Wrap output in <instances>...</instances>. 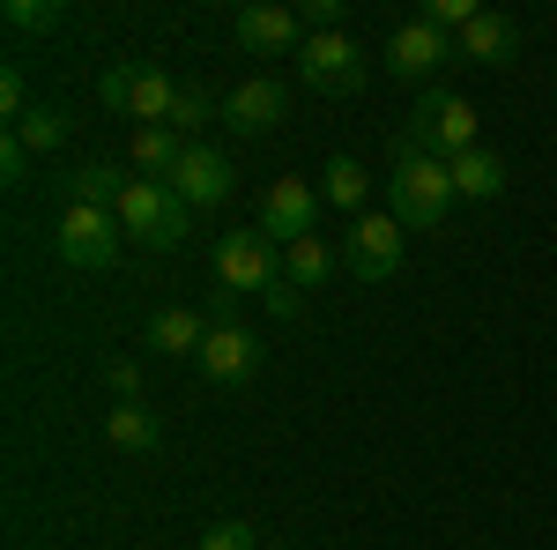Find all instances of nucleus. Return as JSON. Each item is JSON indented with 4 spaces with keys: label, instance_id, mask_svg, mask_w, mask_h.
Returning a JSON list of instances; mask_svg holds the SVG:
<instances>
[{
    "label": "nucleus",
    "instance_id": "obj_1",
    "mask_svg": "<svg viewBox=\"0 0 557 550\" xmlns=\"http://www.w3.org/2000/svg\"><path fill=\"white\" fill-rule=\"evenodd\" d=\"M386 194H394V223L401 231H438L446 209H454V171L446 157H431V149H409V142H394V171H386Z\"/></svg>",
    "mask_w": 557,
    "mask_h": 550
},
{
    "label": "nucleus",
    "instance_id": "obj_2",
    "mask_svg": "<svg viewBox=\"0 0 557 550\" xmlns=\"http://www.w3.org/2000/svg\"><path fill=\"white\" fill-rule=\"evenodd\" d=\"M120 231H127L134 246H149V254H172L178 239L194 231V209L178 201L172 186H157V179H127V194H120Z\"/></svg>",
    "mask_w": 557,
    "mask_h": 550
},
{
    "label": "nucleus",
    "instance_id": "obj_3",
    "mask_svg": "<svg viewBox=\"0 0 557 550\" xmlns=\"http://www.w3.org/2000/svg\"><path fill=\"white\" fill-rule=\"evenodd\" d=\"M97 105H104V112H120V120H134V127H172L178 83L164 75V68H104Z\"/></svg>",
    "mask_w": 557,
    "mask_h": 550
},
{
    "label": "nucleus",
    "instance_id": "obj_4",
    "mask_svg": "<svg viewBox=\"0 0 557 550\" xmlns=\"http://www.w3.org/2000/svg\"><path fill=\"white\" fill-rule=\"evenodd\" d=\"M409 149H431V157H469L475 149V105L461 97V89H431L424 105H417V120H409V134H401Z\"/></svg>",
    "mask_w": 557,
    "mask_h": 550
},
{
    "label": "nucleus",
    "instance_id": "obj_5",
    "mask_svg": "<svg viewBox=\"0 0 557 550\" xmlns=\"http://www.w3.org/2000/svg\"><path fill=\"white\" fill-rule=\"evenodd\" d=\"M275 276H283L275 239H260V231H223V246H215V283H223V297H268Z\"/></svg>",
    "mask_w": 557,
    "mask_h": 550
},
{
    "label": "nucleus",
    "instance_id": "obj_6",
    "mask_svg": "<svg viewBox=\"0 0 557 550\" xmlns=\"http://www.w3.org/2000/svg\"><path fill=\"white\" fill-rule=\"evenodd\" d=\"M120 239H127V231H120L112 209H75V201L60 209V231H52V246H60L67 268H112V260H120Z\"/></svg>",
    "mask_w": 557,
    "mask_h": 550
},
{
    "label": "nucleus",
    "instance_id": "obj_7",
    "mask_svg": "<svg viewBox=\"0 0 557 550\" xmlns=\"http://www.w3.org/2000/svg\"><path fill=\"white\" fill-rule=\"evenodd\" d=\"M298 75H305V89H320V97H349V89H364V52L349 45V30L305 38Z\"/></svg>",
    "mask_w": 557,
    "mask_h": 550
},
{
    "label": "nucleus",
    "instance_id": "obj_8",
    "mask_svg": "<svg viewBox=\"0 0 557 550\" xmlns=\"http://www.w3.org/2000/svg\"><path fill=\"white\" fill-rule=\"evenodd\" d=\"M446 60H461V45L446 38L438 23H394V38H386V75H409V83H431Z\"/></svg>",
    "mask_w": 557,
    "mask_h": 550
},
{
    "label": "nucleus",
    "instance_id": "obj_9",
    "mask_svg": "<svg viewBox=\"0 0 557 550\" xmlns=\"http://www.w3.org/2000/svg\"><path fill=\"white\" fill-rule=\"evenodd\" d=\"M231 38L246 45V52L283 60V52H305V23H298V8H283V0H246L231 15Z\"/></svg>",
    "mask_w": 557,
    "mask_h": 550
},
{
    "label": "nucleus",
    "instance_id": "obj_10",
    "mask_svg": "<svg viewBox=\"0 0 557 550\" xmlns=\"http://www.w3.org/2000/svg\"><path fill=\"white\" fill-rule=\"evenodd\" d=\"M343 268L357 283H386L401 268V223L394 216H357L349 239H343Z\"/></svg>",
    "mask_w": 557,
    "mask_h": 550
},
{
    "label": "nucleus",
    "instance_id": "obj_11",
    "mask_svg": "<svg viewBox=\"0 0 557 550\" xmlns=\"http://www.w3.org/2000/svg\"><path fill=\"white\" fill-rule=\"evenodd\" d=\"M194 365H201V380H209V387H246V380L260 372V342L246 335L238 320H215Z\"/></svg>",
    "mask_w": 557,
    "mask_h": 550
},
{
    "label": "nucleus",
    "instance_id": "obj_12",
    "mask_svg": "<svg viewBox=\"0 0 557 550\" xmlns=\"http://www.w3.org/2000/svg\"><path fill=\"white\" fill-rule=\"evenodd\" d=\"M312 216H320V194L305 186V179H275L268 194H260V239H283V246H298L312 239Z\"/></svg>",
    "mask_w": 557,
    "mask_h": 550
},
{
    "label": "nucleus",
    "instance_id": "obj_13",
    "mask_svg": "<svg viewBox=\"0 0 557 550\" xmlns=\"http://www.w3.org/2000/svg\"><path fill=\"white\" fill-rule=\"evenodd\" d=\"M223 127L246 134V142L275 134V127H283V83H275V75H253V83H238L231 97H223Z\"/></svg>",
    "mask_w": 557,
    "mask_h": 550
},
{
    "label": "nucleus",
    "instance_id": "obj_14",
    "mask_svg": "<svg viewBox=\"0 0 557 550\" xmlns=\"http://www.w3.org/2000/svg\"><path fill=\"white\" fill-rule=\"evenodd\" d=\"M231 179H238V171L223 164L215 149L194 142V149H186V164L172 171V194L186 201V209H223V201H231Z\"/></svg>",
    "mask_w": 557,
    "mask_h": 550
},
{
    "label": "nucleus",
    "instance_id": "obj_15",
    "mask_svg": "<svg viewBox=\"0 0 557 550\" xmlns=\"http://www.w3.org/2000/svg\"><path fill=\"white\" fill-rule=\"evenodd\" d=\"M454 45H461L469 68H513V60H520V23H513V15H498V8H483Z\"/></svg>",
    "mask_w": 557,
    "mask_h": 550
},
{
    "label": "nucleus",
    "instance_id": "obj_16",
    "mask_svg": "<svg viewBox=\"0 0 557 550\" xmlns=\"http://www.w3.org/2000/svg\"><path fill=\"white\" fill-rule=\"evenodd\" d=\"M209 328H215V320H201V313H186V305H164V313L149 320V350H157V357H201Z\"/></svg>",
    "mask_w": 557,
    "mask_h": 550
},
{
    "label": "nucleus",
    "instance_id": "obj_17",
    "mask_svg": "<svg viewBox=\"0 0 557 550\" xmlns=\"http://www.w3.org/2000/svg\"><path fill=\"white\" fill-rule=\"evenodd\" d=\"M454 201H498L506 194V157L498 149H469V157H454Z\"/></svg>",
    "mask_w": 557,
    "mask_h": 550
},
{
    "label": "nucleus",
    "instance_id": "obj_18",
    "mask_svg": "<svg viewBox=\"0 0 557 550\" xmlns=\"http://www.w3.org/2000/svg\"><path fill=\"white\" fill-rule=\"evenodd\" d=\"M104 439H112L120 454H157V447H164V424L149 417L141 402H112V410H104Z\"/></svg>",
    "mask_w": 557,
    "mask_h": 550
},
{
    "label": "nucleus",
    "instance_id": "obj_19",
    "mask_svg": "<svg viewBox=\"0 0 557 550\" xmlns=\"http://www.w3.org/2000/svg\"><path fill=\"white\" fill-rule=\"evenodd\" d=\"M186 149H194V142H178L172 127H134V164H141V179H157V186H172V171L186 164Z\"/></svg>",
    "mask_w": 557,
    "mask_h": 550
},
{
    "label": "nucleus",
    "instance_id": "obj_20",
    "mask_svg": "<svg viewBox=\"0 0 557 550\" xmlns=\"http://www.w3.org/2000/svg\"><path fill=\"white\" fill-rule=\"evenodd\" d=\"M335 276V246L327 239H298V246H283V283L290 291H320Z\"/></svg>",
    "mask_w": 557,
    "mask_h": 550
},
{
    "label": "nucleus",
    "instance_id": "obj_21",
    "mask_svg": "<svg viewBox=\"0 0 557 550\" xmlns=\"http://www.w3.org/2000/svg\"><path fill=\"white\" fill-rule=\"evenodd\" d=\"M120 194H127V179L112 164H75L67 171V201H75V209H120Z\"/></svg>",
    "mask_w": 557,
    "mask_h": 550
},
{
    "label": "nucleus",
    "instance_id": "obj_22",
    "mask_svg": "<svg viewBox=\"0 0 557 550\" xmlns=\"http://www.w3.org/2000/svg\"><path fill=\"white\" fill-rule=\"evenodd\" d=\"M364 186H372V179H364L357 157H335V164L320 171V201H335V209H364Z\"/></svg>",
    "mask_w": 557,
    "mask_h": 550
},
{
    "label": "nucleus",
    "instance_id": "obj_23",
    "mask_svg": "<svg viewBox=\"0 0 557 550\" xmlns=\"http://www.w3.org/2000/svg\"><path fill=\"white\" fill-rule=\"evenodd\" d=\"M15 134H23V149H30V157H45V149H60V142H67V112H60V105H30V112L15 120Z\"/></svg>",
    "mask_w": 557,
    "mask_h": 550
},
{
    "label": "nucleus",
    "instance_id": "obj_24",
    "mask_svg": "<svg viewBox=\"0 0 557 550\" xmlns=\"http://www.w3.org/2000/svg\"><path fill=\"white\" fill-rule=\"evenodd\" d=\"M60 23H67L60 0H8V30H23V38H45V30H60Z\"/></svg>",
    "mask_w": 557,
    "mask_h": 550
},
{
    "label": "nucleus",
    "instance_id": "obj_25",
    "mask_svg": "<svg viewBox=\"0 0 557 550\" xmlns=\"http://www.w3.org/2000/svg\"><path fill=\"white\" fill-rule=\"evenodd\" d=\"M209 120H215V97H209L201 83H178V105H172V134L186 142V134H201V127H209Z\"/></svg>",
    "mask_w": 557,
    "mask_h": 550
},
{
    "label": "nucleus",
    "instance_id": "obj_26",
    "mask_svg": "<svg viewBox=\"0 0 557 550\" xmlns=\"http://www.w3.org/2000/svg\"><path fill=\"white\" fill-rule=\"evenodd\" d=\"M201 550H260V536H253V521H215L201 536Z\"/></svg>",
    "mask_w": 557,
    "mask_h": 550
},
{
    "label": "nucleus",
    "instance_id": "obj_27",
    "mask_svg": "<svg viewBox=\"0 0 557 550\" xmlns=\"http://www.w3.org/2000/svg\"><path fill=\"white\" fill-rule=\"evenodd\" d=\"M0 112H8V120L30 112V83H23V68H0Z\"/></svg>",
    "mask_w": 557,
    "mask_h": 550
},
{
    "label": "nucleus",
    "instance_id": "obj_28",
    "mask_svg": "<svg viewBox=\"0 0 557 550\" xmlns=\"http://www.w3.org/2000/svg\"><path fill=\"white\" fill-rule=\"evenodd\" d=\"M104 380H112L120 402H141V365H134V357H112V365H104Z\"/></svg>",
    "mask_w": 557,
    "mask_h": 550
},
{
    "label": "nucleus",
    "instance_id": "obj_29",
    "mask_svg": "<svg viewBox=\"0 0 557 550\" xmlns=\"http://www.w3.org/2000/svg\"><path fill=\"white\" fill-rule=\"evenodd\" d=\"M23 171H30V149H23V134L8 127V142H0V179H8V186H23Z\"/></svg>",
    "mask_w": 557,
    "mask_h": 550
},
{
    "label": "nucleus",
    "instance_id": "obj_30",
    "mask_svg": "<svg viewBox=\"0 0 557 550\" xmlns=\"http://www.w3.org/2000/svg\"><path fill=\"white\" fill-rule=\"evenodd\" d=\"M260 305H268V313H275V320H298L305 291H290V283H283V276H275V283H268V297H260Z\"/></svg>",
    "mask_w": 557,
    "mask_h": 550
},
{
    "label": "nucleus",
    "instance_id": "obj_31",
    "mask_svg": "<svg viewBox=\"0 0 557 550\" xmlns=\"http://www.w3.org/2000/svg\"><path fill=\"white\" fill-rule=\"evenodd\" d=\"M260 550H283V543H260Z\"/></svg>",
    "mask_w": 557,
    "mask_h": 550
}]
</instances>
